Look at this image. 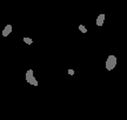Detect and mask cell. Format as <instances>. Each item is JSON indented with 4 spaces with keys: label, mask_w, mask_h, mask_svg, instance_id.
<instances>
[{
    "label": "cell",
    "mask_w": 127,
    "mask_h": 120,
    "mask_svg": "<svg viewBox=\"0 0 127 120\" xmlns=\"http://www.w3.org/2000/svg\"><path fill=\"white\" fill-rule=\"evenodd\" d=\"M79 30H80V32L84 33V34H85V33H87V28L85 27L84 25H79Z\"/></svg>",
    "instance_id": "5"
},
{
    "label": "cell",
    "mask_w": 127,
    "mask_h": 120,
    "mask_svg": "<svg viewBox=\"0 0 127 120\" xmlns=\"http://www.w3.org/2000/svg\"><path fill=\"white\" fill-rule=\"evenodd\" d=\"M105 13H101L98 15V18H96V26H102L104 25V21H105Z\"/></svg>",
    "instance_id": "4"
},
{
    "label": "cell",
    "mask_w": 127,
    "mask_h": 120,
    "mask_svg": "<svg viewBox=\"0 0 127 120\" xmlns=\"http://www.w3.org/2000/svg\"><path fill=\"white\" fill-rule=\"evenodd\" d=\"M24 41L26 42L27 45H32V42H33V40H32L31 38H24Z\"/></svg>",
    "instance_id": "6"
},
{
    "label": "cell",
    "mask_w": 127,
    "mask_h": 120,
    "mask_svg": "<svg viewBox=\"0 0 127 120\" xmlns=\"http://www.w3.org/2000/svg\"><path fill=\"white\" fill-rule=\"evenodd\" d=\"M117 62H118V60H117V57L113 56V54H111L108 56L107 60H106V64H105V67L107 71H112V69L115 68V66H117Z\"/></svg>",
    "instance_id": "1"
},
{
    "label": "cell",
    "mask_w": 127,
    "mask_h": 120,
    "mask_svg": "<svg viewBox=\"0 0 127 120\" xmlns=\"http://www.w3.org/2000/svg\"><path fill=\"white\" fill-rule=\"evenodd\" d=\"M25 78H26V81H27L30 85L32 86H38V80L35 79L34 77V72H33V69H27V72L25 74Z\"/></svg>",
    "instance_id": "2"
},
{
    "label": "cell",
    "mask_w": 127,
    "mask_h": 120,
    "mask_svg": "<svg viewBox=\"0 0 127 120\" xmlns=\"http://www.w3.org/2000/svg\"><path fill=\"white\" fill-rule=\"evenodd\" d=\"M68 74L69 75H74V71L73 69H68Z\"/></svg>",
    "instance_id": "7"
},
{
    "label": "cell",
    "mask_w": 127,
    "mask_h": 120,
    "mask_svg": "<svg viewBox=\"0 0 127 120\" xmlns=\"http://www.w3.org/2000/svg\"><path fill=\"white\" fill-rule=\"evenodd\" d=\"M12 25H6V26H5V28L4 30H2V37H8L9 34H11V33H12Z\"/></svg>",
    "instance_id": "3"
}]
</instances>
